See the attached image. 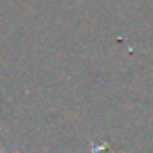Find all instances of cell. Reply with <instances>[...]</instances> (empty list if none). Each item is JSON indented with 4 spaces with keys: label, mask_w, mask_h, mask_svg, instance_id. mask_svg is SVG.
<instances>
[{
    "label": "cell",
    "mask_w": 153,
    "mask_h": 153,
    "mask_svg": "<svg viewBox=\"0 0 153 153\" xmlns=\"http://www.w3.org/2000/svg\"><path fill=\"white\" fill-rule=\"evenodd\" d=\"M0 151H2V153H7V151L4 149V146H2V144H0Z\"/></svg>",
    "instance_id": "6da1fadb"
}]
</instances>
